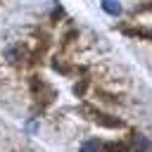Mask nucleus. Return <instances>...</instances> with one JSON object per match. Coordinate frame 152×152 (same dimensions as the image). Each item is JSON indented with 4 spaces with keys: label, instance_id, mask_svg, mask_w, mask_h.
<instances>
[{
    "label": "nucleus",
    "instance_id": "obj_4",
    "mask_svg": "<svg viewBox=\"0 0 152 152\" xmlns=\"http://www.w3.org/2000/svg\"><path fill=\"white\" fill-rule=\"evenodd\" d=\"M5 57H7L10 62H17V57H19V52H17L14 48H7V50H5Z\"/></svg>",
    "mask_w": 152,
    "mask_h": 152
},
{
    "label": "nucleus",
    "instance_id": "obj_3",
    "mask_svg": "<svg viewBox=\"0 0 152 152\" xmlns=\"http://www.w3.org/2000/svg\"><path fill=\"white\" fill-rule=\"evenodd\" d=\"M97 140H88V142H83L81 145V152H97Z\"/></svg>",
    "mask_w": 152,
    "mask_h": 152
},
{
    "label": "nucleus",
    "instance_id": "obj_2",
    "mask_svg": "<svg viewBox=\"0 0 152 152\" xmlns=\"http://www.w3.org/2000/svg\"><path fill=\"white\" fill-rule=\"evenodd\" d=\"M135 150H138V152H150V150H152V142H150L145 135H135Z\"/></svg>",
    "mask_w": 152,
    "mask_h": 152
},
{
    "label": "nucleus",
    "instance_id": "obj_1",
    "mask_svg": "<svg viewBox=\"0 0 152 152\" xmlns=\"http://www.w3.org/2000/svg\"><path fill=\"white\" fill-rule=\"evenodd\" d=\"M102 10H104L107 14H119V12H121V5H119L116 0H102Z\"/></svg>",
    "mask_w": 152,
    "mask_h": 152
}]
</instances>
